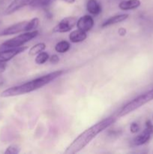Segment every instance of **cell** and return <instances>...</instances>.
<instances>
[{
  "instance_id": "10",
  "label": "cell",
  "mask_w": 153,
  "mask_h": 154,
  "mask_svg": "<svg viewBox=\"0 0 153 154\" xmlns=\"http://www.w3.org/2000/svg\"><path fill=\"white\" fill-rule=\"evenodd\" d=\"M33 1L34 0H14L5 9L4 14L7 15L11 14L25 6L30 5Z\"/></svg>"
},
{
  "instance_id": "5",
  "label": "cell",
  "mask_w": 153,
  "mask_h": 154,
  "mask_svg": "<svg viewBox=\"0 0 153 154\" xmlns=\"http://www.w3.org/2000/svg\"><path fill=\"white\" fill-rule=\"evenodd\" d=\"M153 136V124L151 120H147L146 122V128L140 134L135 137L132 141L134 146H141L146 144L149 141Z\"/></svg>"
},
{
  "instance_id": "26",
  "label": "cell",
  "mask_w": 153,
  "mask_h": 154,
  "mask_svg": "<svg viewBox=\"0 0 153 154\" xmlns=\"http://www.w3.org/2000/svg\"><path fill=\"white\" fill-rule=\"evenodd\" d=\"M4 82V79H3V78L0 77V87H1L2 85H3Z\"/></svg>"
},
{
  "instance_id": "9",
  "label": "cell",
  "mask_w": 153,
  "mask_h": 154,
  "mask_svg": "<svg viewBox=\"0 0 153 154\" xmlns=\"http://www.w3.org/2000/svg\"><path fill=\"white\" fill-rule=\"evenodd\" d=\"M94 25V20L89 15H84L81 17L79 20H77V22H76V27L78 29L82 30L85 32L90 31L93 28Z\"/></svg>"
},
{
  "instance_id": "19",
  "label": "cell",
  "mask_w": 153,
  "mask_h": 154,
  "mask_svg": "<svg viewBox=\"0 0 153 154\" xmlns=\"http://www.w3.org/2000/svg\"><path fill=\"white\" fill-rule=\"evenodd\" d=\"M39 25V19L35 17L30 20L28 22V27H27V31L31 32L33 30H35V29Z\"/></svg>"
},
{
  "instance_id": "1",
  "label": "cell",
  "mask_w": 153,
  "mask_h": 154,
  "mask_svg": "<svg viewBox=\"0 0 153 154\" xmlns=\"http://www.w3.org/2000/svg\"><path fill=\"white\" fill-rule=\"evenodd\" d=\"M116 120L114 117H108V118L102 120L94 126H91L86 130L82 132L80 135H78L66 148L64 153L65 154H75L86 147L99 133L113 124Z\"/></svg>"
},
{
  "instance_id": "4",
  "label": "cell",
  "mask_w": 153,
  "mask_h": 154,
  "mask_svg": "<svg viewBox=\"0 0 153 154\" xmlns=\"http://www.w3.org/2000/svg\"><path fill=\"white\" fill-rule=\"evenodd\" d=\"M39 32L37 30H33L31 32H26L22 34L19 35L16 37L10 38L2 43L0 47V49H8V48H14L22 47L26 43L31 41L38 35Z\"/></svg>"
},
{
  "instance_id": "23",
  "label": "cell",
  "mask_w": 153,
  "mask_h": 154,
  "mask_svg": "<svg viewBox=\"0 0 153 154\" xmlns=\"http://www.w3.org/2000/svg\"><path fill=\"white\" fill-rule=\"evenodd\" d=\"M126 32H126V29L124 28H122H122H120L118 30V35H121V36L125 35Z\"/></svg>"
},
{
  "instance_id": "18",
  "label": "cell",
  "mask_w": 153,
  "mask_h": 154,
  "mask_svg": "<svg viewBox=\"0 0 153 154\" xmlns=\"http://www.w3.org/2000/svg\"><path fill=\"white\" fill-rule=\"evenodd\" d=\"M50 57L49 54L46 52H40V54H38L37 55L35 58V63H37L38 65H42L44 63H46L48 60H49Z\"/></svg>"
},
{
  "instance_id": "14",
  "label": "cell",
  "mask_w": 153,
  "mask_h": 154,
  "mask_svg": "<svg viewBox=\"0 0 153 154\" xmlns=\"http://www.w3.org/2000/svg\"><path fill=\"white\" fill-rule=\"evenodd\" d=\"M87 38V34L85 32L80 29H76L71 32L69 35V39L73 43H79L82 42Z\"/></svg>"
},
{
  "instance_id": "13",
  "label": "cell",
  "mask_w": 153,
  "mask_h": 154,
  "mask_svg": "<svg viewBox=\"0 0 153 154\" xmlns=\"http://www.w3.org/2000/svg\"><path fill=\"white\" fill-rule=\"evenodd\" d=\"M140 4L141 2L140 0H125L119 3L118 8L123 11L134 10L140 7Z\"/></svg>"
},
{
  "instance_id": "6",
  "label": "cell",
  "mask_w": 153,
  "mask_h": 154,
  "mask_svg": "<svg viewBox=\"0 0 153 154\" xmlns=\"http://www.w3.org/2000/svg\"><path fill=\"white\" fill-rule=\"evenodd\" d=\"M76 22H77V20L75 17H68L64 18L52 29V32H68L76 25Z\"/></svg>"
},
{
  "instance_id": "3",
  "label": "cell",
  "mask_w": 153,
  "mask_h": 154,
  "mask_svg": "<svg viewBox=\"0 0 153 154\" xmlns=\"http://www.w3.org/2000/svg\"><path fill=\"white\" fill-rule=\"evenodd\" d=\"M152 100H153V89H152V90H150L149 91L146 92V93L137 96V97L135 98L134 99H133L132 101L129 102L127 105H124V106L122 108L121 111L118 112V117H124V116L133 112V111H134L135 110L141 108V107L143 106L144 105H146V104H147L148 102H151V101Z\"/></svg>"
},
{
  "instance_id": "7",
  "label": "cell",
  "mask_w": 153,
  "mask_h": 154,
  "mask_svg": "<svg viewBox=\"0 0 153 154\" xmlns=\"http://www.w3.org/2000/svg\"><path fill=\"white\" fill-rule=\"evenodd\" d=\"M28 21H22V22L17 23L13 24L10 26L7 27L6 29L0 32V36L10 35L18 34V33L22 32L27 31Z\"/></svg>"
},
{
  "instance_id": "12",
  "label": "cell",
  "mask_w": 153,
  "mask_h": 154,
  "mask_svg": "<svg viewBox=\"0 0 153 154\" xmlns=\"http://www.w3.org/2000/svg\"><path fill=\"white\" fill-rule=\"evenodd\" d=\"M128 17V14H123L115 15V16L111 17H110L109 19L106 20V21H104V22L102 23L101 26L106 27L111 25H115V24L119 23L125 20Z\"/></svg>"
},
{
  "instance_id": "15",
  "label": "cell",
  "mask_w": 153,
  "mask_h": 154,
  "mask_svg": "<svg viewBox=\"0 0 153 154\" xmlns=\"http://www.w3.org/2000/svg\"><path fill=\"white\" fill-rule=\"evenodd\" d=\"M70 45L67 41H61L58 42L55 46V51L59 54H64L70 50Z\"/></svg>"
},
{
  "instance_id": "2",
  "label": "cell",
  "mask_w": 153,
  "mask_h": 154,
  "mask_svg": "<svg viewBox=\"0 0 153 154\" xmlns=\"http://www.w3.org/2000/svg\"><path fill=\"white\" fill-rule=\"evenodd\" d=\"M63 73H64V71L62 70L56 71V72H50L47 75H43L40 78H35L32 81H30L28 82L25 83V84H21V85L10 87L7 90H4L1 93V96L4 98L13 97V96H20V95L29 93L31 92L41 88L46 84H50L52 81L56 79L57 78L61 76Z\"/></svg>"
},
{
  "instance_id": "25",
  "label": "cell",
  "mask_w": 153,
  "mask_h": 154,
  "mask_svg": "<svg viewBox=\"0 0 153 154\" xmlns=\"http://www.w3.org/2000/svg\"><path fill=\"white\" fill-rule=\"evenodd\" d=\"M64 2L68 3V4H73V3L75 2V0H62Z\"/></svg>"
},
{
  "instance_id": "8",
  "label": "cell",
  "mask_w": 153,
  "mask_h": 154,
  "mask_svg": "<svg viewBox=\"0 0 153 154\" xmlns=\"http://www.w3.org/2000/svg\"><path fill=\"white\" fill-rule=\"evenodd\" d=\"M27 47H19V48H8L0 51V62L1 63H6L9 61L14 57H16L18 54L24 52L27 50Z\"/></svg>"
},
{
  "instance_id": "11",
  "label": "cell",
  "mask_w": 153,
  "mask_h": 154,
  "mask_svg": "<svg viewBox=\"0 0 153 154\" xmlns=\"http://www.w3.org/2000/svg\"><path fill=\"white\" fill-rule=\"evenodd\" d=\"M86 9L91 14L96 16L101 12V5L98 0H88Z\"/></svg>"
},
{
  "instance_id": "16",
  "label": "cell",
  "mask_w": 153,
  "mask_h": 154,
  "mask_svg": "<svg viewBox=\"0 0 153 154\" xmlns=\"http://www.w3.org/2000/svg\"><path fill=\"white\" fill-rule=\"evenodd\" d=\"M46 49V45L44 43H38L37 45L32 47L28 51V55L34 56L38 55L40 52L44 51Z\"/></svg>"
},
{
  "instance_id": "22",
  "label": "cell",
  "mask_w": 153,
  "mask_h": 154,
  "mask_svg": "<svg viewBox=\"0 0 153 154\" xmlns=\"http://www.w3.org/2000/svg\"><path fill=\"white\" fill-rule=\"evenodd\" d=\"M49 60L50 62L51 63H52V64H57V63L59 62V57H58V56L54 54V55L51 56V57H50Z\"/></svg>"
},
{
  "instance_id": "21",
  "label": "cell",
  "mask_w": 153,
  "mask_h": 154,
  "mask_svg": "<svg viewBox=\"0 0 153 154\" xmlns=\"http://www.w3.org/2000/svg\"><path fill=\"white\" fill-rule=\"evenodd\" d=\"M130 132L133 134L136 133L140 130V126L137 123H132L130 126Z\"/></svg>"
},
{
  "instance_id": "24",
  "label": "cell",
  "mask_w": 153,
  "mask_h": 154,
  "mask_svg": "<svg viewBox=\"0 0 153 154\" xmlns=\"http://www.w3.org/2000/svg\"><path fill=\"white\" fill-rule=\"evenodd\" d=\"M6 69V64L4 63H1L0 62V74L3 73Z\"/></svg>"
},
{
  "instance_id": "20",
  "label": "cell",
  "mask_w": 153,
  "mask_h": 154,
  "mask_svg": "<svg viewBox=\"0 0 153 154\" xmlns=\"http://www.w3.org/2000/svg\"><path fill=\"white\" fill-rule=\"evenodd\" d=\"M20 151V149L18 146L14 145V144H12V145H10L6 150L4 151V153H9V154H16L19 153Z\"/></svg>"
},
{
  "instance_id": "17",
  "label": "cell",
  "mask_w": 153,
  "mask_h": 154,
  "mask_svg": "<svg viewBox=\"0 0 153 154\" xmlns=\"http://www.w3.org/2000/svg\"><path fill=\"white\" fill-rule=\"evenodd\" d=\"M56 0H34L30 5L33 8H46L52 5Z\"/></svg>"
}]
</instances>
